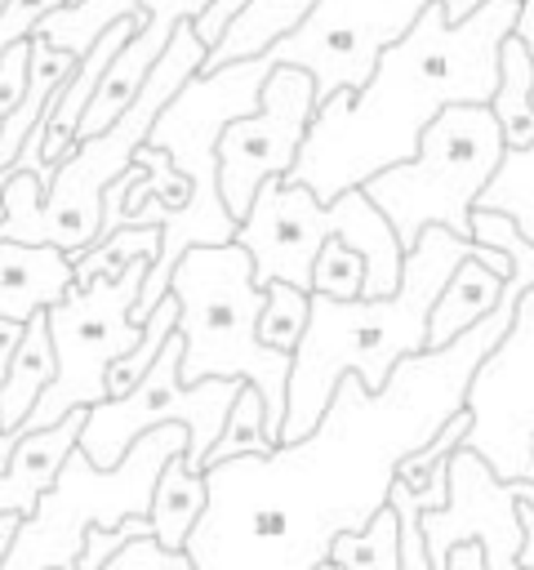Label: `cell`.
<instances>
[{"label": "cell", "instance_id": "12", "mask_svg": "<svg viewBox=\"0 0 534 570\" xmlns=\"http://www.w3.org/2000/svg\"><path fill=\"white\" fill-rule=\"evenodd\" d=\"M463 410L472 414L463 450L498 481H534V285L516 298L507 334L467 374Z\"/></svg>", "mask_w": 534, "mask_h": 570}, {"label": "cell", "instance_id": "32", "mask_svg": "<svg viewBox=\"0 0 534 570\" xmlns=\"http://www.w3.org/2000/svg\"><path fill=\"white\" fill-rule=\"evenodd\" d=\"M27 40H31V36H27ZM27 40H18V45H9V49L0 53V125L9 120V111L18 107V98H22V89H27V53H31Z\"/></svg>", "mask_w": 534, "mask_h": 570}, {"label": "cell", "instance_id": "26", "mask_svg": "<svg viewBox=\"0 0 534 570\" xmlns=\"http://www.w3.org/2000/svg\"><path fill=\"white\" fill-rule=\"evenodd\" d=\"M307 307H312V294L285 285V281H271L263 285V312H258V343L271 347V352H285L294 356L303 330H307Z\"/></svg>", "mask_w": 534, "mask_h": 570}, {"label": "cell", "instance_id": "29", "mask_svg": "<svg viewBox=\"0 0 534 570\" xmlns=\"http://www.w3.org/2000/svg\"><path fill=\"white\" fill-rule=\"evenodd\" d=\"M312 294H325L334 303H352L365 294V258L347 249L343 240H325L312 263Z\"/></svg>", "mask_w": 534, "mask_h": 570}, {"label": "cell", "instance_id": "14", "mask_svg": "<svg viewBox=\"0 0 534 570\" xmlns=\"http://www.w3.org/2000/svg\"><path fill=\"white\" fill-rule=\"evenodd\" d=\"M80 428H85V410H71L62 423L44 428V432H27L9 463L0 468V512L9 517H31L36 503L44 499V490L58 481L67 454L80 445Z\"/></svg>", "mask_w": 534, "mask_h": 570}, {"label": "cell", "instance_id": "7", "mask_svg": "<svg viewBox=\"0 0 534 570\" xmlns=\"http://www.w3.org/2000/svg\"><path fill=\"white\" fill-rule=\"evenodd\" d=\"M187 450V428L165 423L129 445L116 468H93L80 450L67 454L58 481L44 490L36 512L18 521L0 570H71L85 530H116L129 517L151 512V490L160 468Z\"/></svg>", "mask_w": 534, "mask_h": 570}, {"label": "cell", "instance_id": "1", "mask_svg": "<svg viewBox=\"0 0 534 570\" xmlns=\"http://www.w3.org/2000/svg\"><path fill=\"white\" fill-rule=\"evenodd\" d=\"M516 18L521 0H485L463 22H449L445 4H427L414 27L378 53L356 94L343 89L316 107L289 183L329 205L374 174L414 160L423 129L445 107H490L498 89V49Z\"/></svg>", "mask_w": 534, "mask_h": 570}, {"label": "cell", "instance_id": "27", "mask_svg": "<svg viewBox=\"0 0 534 570\" xmlns=\"http://www.w3.org/2000/svg\"><path fill=\"white\" fill-rule=\"evenodd\" d=\"M472 240H481L490 249H503L512 258V276L503 281V298H521L534 285V245L516 232V223L507 214L472 209Z\"/></svg>", "mask_w": 534, "mask_h": 570}, {"label": "cell", "instance_id": "34", "mask_svg": "<svg viewBox=\"0 0 534 570\" xmlns=\"http://www.w3.org/2000/svg\"><path fill=\"white\" fill-rule=\"evenodd\" d=\"M516 517H521V566L534 570V508L516 499Z\"/></svg>", "mask_w": 534, "mask_h": 570}, {"label": "cell", "instance_id": "3", "mask_svg": "<svg viewBox=\"0 0 534 570\" xmlns=\"http://www.w3.org/2000/svg\"><path fill=\"white\" fill-rule=\"evenodd\" d=\"M205 53L209 49L196 40L191 22H178L174 36H169V45H165V53L151 67V76L142 80L138 98L116 116V125H107L93 138H80L58 160L49 187L36 174H27V169H9L0 240L53 245L67 258H80L98 240V227H102V191L134 165V156L147 142L156 116L200 71Z\"/></svg>", "mask_w": 534, "mask_h": 570}, {"label": "cell", "instance_id": "17", "mask_svg": "<svg viewBox=\"0 0 534 570\" xmlns=\"http://www.w3.org/2000/svg\"><path fill=\"white\" fill-rule=\"evenodd\" d=\"M503 298V276L476 258L458 263L454 276L445 281L441 298L432 303V316H427V352H441L449 347L454 338H463L476 321H485Z\"/></svg>", "mask_w": 534, "mask_h": 570}, {"label": "cell", "instance_id": "6", "mask_svg": "<svg viewBox=\"0 0 534 570\" xmlns=\"http://www.w3.org/2000/svg\"><path fill=\"white\" fill-rule=\"evenodd\" d=\"M325 240H343L365 258V294L360 298H387L400 285L405 249L392 232V223L374 209V200L352 187L320 205L307 187L289 178H267L249 205V214L236 227V245L254 263V285L285 281L303 294H312V263Z\"/></svg>", "mask_w": 534, "mask_h": 570}, {"label": "cell", "instance_id": "15", "mask_svg": "<svg viewBox=\"0 0 534 570\" xmlns=\"http://www.w3.org/2000/svg\"><path fill=\"white\" fill-rule=\"evenodd\" d=\"M71 289V258L53 245L0 240V321L27 325Z\"/></svg>", "mask_w": 534, "mask_h": 570}, {"label": "cell", "instance_id": "36", "mask_svg": "<svg viewBox=\"0 0 534 570\" xmlns=\"http://www.w3.org/2000/svg\"><path fill=\"white\" fill-rule=\"evenodd\" d=\"M67 4H76V0H67Z\"/></svg>", "mask_w": 534, "mask_h": 570}, {"label": "cell", "instance_id": "30", "mask_svg": "<svg viewBox=\"0 0 534 570\" xmlns=\"http://www.w3.org/2000/svg\"><path fill=\"white\" fill-rule=\"evenodd\" d=\"M387 503L400 512V570H432L427 566V552H423V530H418V503L409 494V485L400 476L387 481Z\"/></svg>", "mask_w": 534, "mask_h": 570}, {"label": "cell", "instance_id": "9", "mask_svg": "<svg viewBox=\"0 0 534 570\" xmlns=\"http://www.w3.org/2000/svg\"><path fill=\"white\" fill-rule=\"evenodd\" d=\"M151 272V258H134L120 276H98L89 285H71L62 303L44 312L58 374L31 405V414L18 428V441L27 432H44L62 423L71 410H89L107 401V370L134 352L142 338V325L134 321L138 289Z\"/></svg>", "mask_w": 534, "mask_h": 570}, {"label": "cell", "instance_id": "13", "mask_svg": "<svg viewBox=\"0 0 534 570\" xmlns=\"http://www.w3.org/2000/svg\"><path fill=\"white\" fill-rule=\"evenodd\" d=\"M316 116V85L303 67H271L258 111L231 120L218 138V196L240 223L267 178H289L307 125Z\"/></svg>", "mask_w": 534, "mask_h": 570}, {"label": "cell", "instance_id": "8", "mask_svg": "<svg viewBox=\"0 0 534 570\" xmlns=\"http://www.w3.org/2000/svg\"><path fill=\"white\" fill-rule=\"evenodd\" d=\"M503 151L507 147L494 111L454 102L423 129L414 160L374 174L360 191L392 223L400 249H414L427 227H449L454 236L472 240L476 196L494 178Z\"/></svg>", "mask_w": 534, "mask_h": 570}, {"label": "cell", "instance_id": "24", "mask_svg": "<svg viewBox=\"0 0 534 570\" xmlns=\"http://www.w3.org/2000/svg\"><path fill=\"white\" fill-rule=\"evenodd\" d=\"M280 445L271 441L267 432V405H263V392L254 383H245L227 410V423H222V436L214 441V450L205 454V472L218 468V463H231V459H271Z\"/></svg>", "mask_w": 534, "mask_h": 570}, {"label": "cell", "instance_id": "25", "mask_svg": "<svg viewBox=\"0 0 534 570\" xmlns=\"http://www.w3.org/2000/svg\"><path fill=\"white\" fill-rule=\"evenodd\" d=\"M160 254V227H116L111 236L93 240L80 258H71V285H89L98 276H120L134 258H151Z\"/></svg>", "mask_w": 534, "mask_h": 570}, {"label": "cell", "instance_id": "19", "mask_svg": "<svg viewBox=\"0 0 534 570\" xmlns=\"http://www.w3.org/2000/svg\"><path fill=\"white\" fill-rule=\"evenodd\" d=\"M512 36L530 49L534 58V0H521V18L512 27ZM476 209H494L507 214L516 223V232L534 245V147L525 151H503L494 178L485 183V191L476 196Z\"/></svg>", "mask_w": 534, "mask_h": 570}, {"label": "cell", "instance_id": "10", "mask_svg": "<svg viewBox=\"0 0 534 570\" xmlns=\"http://www.w3.org/2000/svg\"><path fill=\"white\" fill-rule=\"evenodd\" d=\"M178 361H182V334L174 330L165 338V347L156 352L151 370L138 379V387H129L125 396H107V401L85 410V428H80V445L76 450L93 468H116L138 436H147L151 428L178 423V428H187L182 463H187V472L205 476V454L222 436L227 410H231L236 392L245 387V379L182 383L178 379Z\"/></svg>", "mask_w": 534, "mask_h": 570}, {"label": "cell", "instance_id": "11", "mask_svg": "<svg viewBox=\"0 0 534 570\" xmlns=\"http://www.w3.org/2000/svg\"><path fill=\"white\" fill-rule=\"evenodd\" d=\"M427 4H445V18L463 22L485 0H316V9L263 58L271 67H303L320 107L343 89L356 94L369 80L378 53L396 45Z\"/></svg>", "mask_w": 534, "mask_h": 570}, {"label": "cell", "instance_id": "18", "mask_svg": "<svg viewBox=\"0 0 534 570\" xmlns=\"http://www.w3.org/2000/svg\"><path fill=\"white\" fill-rule=\"evenodd\" d=\"M312 9H316V0H249V4L231 18V27L222 31V40L205 53L200 71L209 76V71H218V67H227V62H245V58L267 53V49H271L276 40H285Z\"/></svg>", "mask_w": 534, "mask_h": 570}, {"label": "cell", "instance_id": "31", "mask_svg": "<svg viewBox=\"0 0 534 570\" xmlns=\"http://www.w3.org/2000/svg\"><path fill=\"white\" fill-rule=\"evenodd\" d=\"M62 4H67V0H4V4H0V53H4L9 45L27 40V36L36 31V22H40L44 13L62 9Z\"/></svg>", "mask_w": 534, "mask_h": 570}, {"label": "cell", "instance_id": "28", "mask_svg": "<svg viewBox=\"0 0 534 570\" xmlns=\"http://www.w3.org/2000/svg\"><path fill=\"white\" fill-rule=\"evenodd\" d=\"M467 428H472V414H467V410H454L449 419H441V428H436L418 450H409V454L396 459V476H400L409 490H423L427 476H432L436 468H445L454 450H463Z\"/></svg>", "mask_w": 534, "mask_h": 570}, {"label": "cell", "instance_id": "23", "mask_svg": "<svg viewBox=\"0 0 534 570\" xmlns=\"http://www.w3.org/2000/svg\"><path fill=\"white\" fill-rule=\"evenodd\" d=\"M138 4L142 0H76V4H62V9L44 13L31 36L49 40L53 49H67V53L85 58L102 40V31H111L120 18H134Z\"/></svg>", "mask_w": 534, "mask_h": 570}, {"label": "cell", "instance_id": "22", "mask_svg": "<svg viewBox=\"0 0 534 570\" xmlns=\"http://www.w3.org/2000/svg\"><path fill=\"white\" fill-rule=\"evenodd\" d=\"M334 570H400V512L383 499L374 517L356 530H338L325 548Z\"/></svg>", "mask_w": 534, "mask_h": 570}, {"label": "cell", "instance_id": "2", "mask_svg": "<svg viewBox=\"0 0 534 570\" xmlns=\"http://www.w3.org/2000/svg\"><path fill=\"white\" fill-rule=\"evenodd\" d=\"M467 258L494 267L503 281L512 276V258L503 249L454 236L449 227H427L414 240V249H405L396 294L352 298V303L312 294L307 330L294 347V370H289V387H285V423H280L276 445L307 441L320 428V419L329 414L334 392L347 374L360 379L365 396H378L400 361L423 356L432 303L441 298L454 267Z\"/></svg>", "mask_w": 534, "mask_h": 570}, {"label": "cell", "instance_id": "33", "mask_svg": "<svg viewBox=\"0 0 534 570\" xmlns=\"http://www.w3.org/2000/svg\"><path fill=\"white\" fill-rule=\"evenodd\" d=\"M441 570H485V557H481V543H454Z\"/></svg>", "mask_w": 534, "mask_h": 570}, {"label": "cell", "instance_id": "16", "mask_svg": "<svg viewBox=\"0 0 534 570\" xmlns=\"http://www.w3.org/2000/svg\"><path fill=\"white\" fill-rule=\"evenodd\" d=\"M27 45H31V53H27V89H22L18 107L9 111V120L0 125V174H9V169H13V160H18L22 142H27V138H31V129L49 116V107H53L58 89L71 80L76 62H80L76 53L53 49V45H49V40H40V36H31Z\"/></svg>", "mask_w": 534, "mask_h": 570}, {"label": "cell", "instance_id": "4", "mask_svg": "<svg viewBox=\"0 0 534 570\" xmlns=\"http://www.w3.org/2000/svg\"><path fill=\"white\" fill-rule=\"evenodd\" d=\"M267 71H271V62L263 53L245 58V62H227L209 76L196 71L156 116L147 147H160L174 160V169L191 183V200L178 214H165L156 200H142L120 223V227H160V254H156L142 289H138V303H134L138 325L169 294V276L191 245H231L236 240L240 223L227 214V205L218 196V138L231 120L258 111Z\"/></svg>", "mask_w": 534, "mask_h": 570}, {"label": "cell", "instance_id": "21", "mask_svg": "<svg viewBox=\"0 0 534 570\" xmlns=\"http://www.w3.org/2000/svg\"><path fill=\"white\" fill-rule=\"evenodd\" d=\"M490 111L503 129L507 151L534 147V58L516 36H507L498 49V89L490 98Z\"/></svg>", "mask_w": 534, "mask_h": 570}, {"label": "cell", "instance_id": "5", "mask_svg": "<svg viewBox=\"0 0 534 570\" xmlns=\"http://www.w3.org/2000/svg\"><path fill=\"white\" fill-rule=\"evenodd\" d=\"M169 294L178 298V334H182V361L178 379H245L263 392L267 405V432L280 436L285 423V387L294 356L271 352L258 343V312H263V285H254L249 254L231 245H191L174 276Z\"/></svg>", "mask_w": 534, "mask_h": 570}, {"label": "cell", "instance_id": "20", "mask_svg": "<svg viewBox=\"0 0 534 570\" xmlns=\"http://www.w3.org/2000/svg\"><path fill=\"white\" fill-rule=\"evenodd\" d=\"M205 508H209V485H205V476H200V472H187L182 454H174V459L160 468L156 490H151V512H147L151 539H156L165 552H182L187 539H191V530L200 525Z\"/></svg>", "mask_w": 534, "mask_h": 570}, {"label": "cell", "instance_id": "35", "mask_svg": "<svg viewBox=\"0 0 534 570\" xmlns=\"http://www.w3.org/2000/svg\"><path fill=\"white\" fill-rule=\"evenodd\" d=\"M4 183H9V174H0V218H4Z\"/></svg>", "mask_w": 534, "mask_h": 570}, {"label": "cell", "instance_id": "37", "mask_svg": "<svg viewBox=\"0 0 534 570\" xmlns=\"http://www.w3.org/2000/svg\"><path fill=\"white\" fill-rule=\"evenodd\" d=\"M0 4H4V0H0Z\"/></svg>", "mask_w": 534, "mask_h": 570}]
</instances>
